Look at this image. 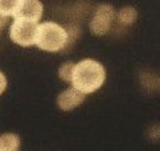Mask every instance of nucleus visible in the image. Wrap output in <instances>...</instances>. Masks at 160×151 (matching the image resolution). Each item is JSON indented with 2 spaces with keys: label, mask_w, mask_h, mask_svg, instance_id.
<instances>
[{
  "label": "nucleus",
  "mask_w": 160,
  "mask_h": 151,
  "mask_svg": "<svg viewBox=\"0 0 160 151\" xmlns=\"http://www.w3.org/2000/svg\"><path fill=\"white\" fill-rule=\"evenodd\" d=\"M105 81V69L94 60H83L75 64L73 76V88L83 95L100 89Z\"/></svg>",
  "instance_id": "nucleus-1"
},
{
  "label": "nucleus",
  "mask_w": 160,
  "mask_h": 151,
  "mask_svg": "<svg viewBox=\"0 0 160 151\" xmlns=\"http://www.w3.org/2000/svg\"><path fill=\"white\" fill-rule=\"evenodd\" d=\"M68 31L55 22H44L38 26L35 45L44 51H59L68 46Z\"/></svg>",
  "instance_id": "nucleus-2"
},
{
  "label": "nucleus",
  "mask_w": 160,
  "mask_h": 151,
  "mask_svg": "<svg viewBox=\"0 0 160 151\" xmlns=\"http://www.w3.org/2000/svg\"><path fill=\"white\" fill-rule=\"evenodd\" d=\"M38 22L26 20V19H14L10 29V37L16 45L28 47L35 45L38 31Z\"/></svg>",
  "instance_id": "nucleus-3"
},
{
  "label": "nucleus",
  "mask_w": 160,
  "mask_h": 151,
  "mask_svg": "<svg viewBox=\"0 0 160 151\" xmlns=\"http://www.w3.org/2000/svg\"><path fill=\"white\" fill-rule=\"evenodd\" d=\"M114 18V10L109 4H101L97 7L94 16L90 22V30L96 35H104L110 30V24Z\"/></svg>",
  "instance_id": "nucleus-4"
},
{
  "label": "nucleus",
  "mask_w": 160,
  "mask_h": 151,
  "mask_svg": "<svg viewBox=\"0 0 160 151\" xmlns=\"http://www.w3.org/2000/svg\"><path fill=\"white\" fill-rule=\"evenodd\" d=\"M43 12V4L37 0H20V6L18 8L14 19H26L39 22Z\"/></svg>",
  "instance_id": "nucleus-5"
},
{
  "label": "nucleus",
  "mask_w": 160,
  "mask_h": 151,
  "mask_svg": "<svg viewBox=\"0 0 160 151\" xmlns=\"http://www.w3.org/2000/svg\"><path fill=\"white\" fill-rule=\"evenodd\" d=\"M85 100V95L77 91L75 88H69L61 93L57 99V104L62 111H72L74 108H77L79 104L83 103Z\"/></svg>",
  "instance_id": "nucleus-6"
},
{
  "label": "nucleus",
  "mask_w": 160,
  "mask_h": 151,
  "mask_svg": "<svg viewBox=\"0 0 160 151\" xmlns=\"http://www.w3.org/2000/svg\"><path fill=\"white\" fill-rule=\"evenodd\" d=\"M20 139L16 134L0 135V151H19Z\"/></svg>",
  "instance_id": "nucleus-7"
},
{
  "label": "nucleus",
  "mask_w": 160,
  "mask_h": 151,
  "mask_svg": "<svg viewBox=\"0 0 160 151\" xmlns=\"http://www.w3.org/2000/svg\"><path fill=\"white\" fill-rule=\"evenodd\" d=\"M19 6L20 0H0V16H15Z\"/></svg>",
  "instance_id": "nucleus-8"
},
{
  "label": "nucleus",
  "mask_w": 160,
  "mask_h": 151,
  "mask_svg": "<svg viewBox=\"0 0 160 151\" xmlns=\"http://www.w3.org/2000/svg\"><path fill=\"white\" fill-rule=\"evenodd\" d=\"M118 20L124 24H132L137 18V12L133 7H124L118 12Z\"/></svg>",
  "instance_id": "nucleus-9"
},
{
  "label": "nucleus",
  "mask_w": 160,
  "mask_h": 151,
  "mask_svg": "<svg viewBox=\"0 0 160 151\" xmlns=\"http://www.w3.org/2000/svg\"><path fill=\"white\" fill-rule=\"evenodd\" d=\"M74 69H75V64H73V62H65V64H62L59 66L58 74L63 81H72L74 76Z\"/></svg>",
  "instance_id": "nucleus-10"
},
{
  "label": "nucleus",
  "mask_w": 160,
  "mask_h": 151,
  "mask_svg": "<svg viewBox=\"0 0 160 151\" xmlns=\"http://www.w3.org/2000/svg\"><path fill=\"white\" fill-rule=\"evenodd\" d=\"M66 31H68V37H69V41H68V46H69V45H72L75 39H77L78 34H79V30L75 27V26H70Z\"/></svg>",
  "instance_id": "nucleus-11"
},
{
  "label": "nucleus",
  "mask_w": 160,
  "mask_h": 151,
  "mask_svg": "<svg viewBox=\"0 0 160 151\" xmlns=\"http://www.w3.org/2000/svg\"><path fill=\"white\" fill-rule=\"evenodd\" d=\"M6 88H7V78H6V76L0 72V95L6 91Z\"/></svg>",
  "instance_id": "nucleus-12"
},
{
  "label": "nucleus",
  "mask_w": 160,
  "mask_h": 151,
  "mask_svg": "<svg viewBox=\"0 0 160 151\" xmlns=\"http://www.w3.org/2000/svg\"><path fill=\"white\" fill-rule=\"evenodd\" d=\"M6 23H7V18L0 16V33H2V30L6 27Z\"/></svg>",
  "instance_id": "nucleus-13"
}]
</instances>
